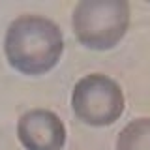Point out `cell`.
<instances>
[{
	"mask_svg": "<svg viewBox=\"0 0 150 150\" xmlns=\"http://www.w3.org/2000/svg\"><path fill=\"white\" fill-rule=\"evenodd\" d=\"M6 58L25 75H41L53 69L64 53V38L51 19L21 15L8 26L4 40Z\"/></svg>",
	"mask_w": 150,
	"mask_h": 150,
	"instance_id": "1",
	"label": "cell"
},
{
	"mask_svg": "<svg viewBox=\"0 0 150 150\" xmlns=\"http://www.w3.org/2000/svg\"><path fill=\"white\" fill-rule=\"evenodd\" d=\"M71 26L84 47L112 49L128 32L129 4L126 0H83L73 9Z\"/></svg>",
	"mask_w": 150,
	"mask_h": 150,
	"instance_id": "2",
	"label": "cell"
},
{
	"mask_svg": "<svg viewBox=\"0 0 150 150\" xmlns=\"http://www.w3.org/2000/svg\"><path fill=\"white\" fill-rule=\"evenodd\" d=\"M124 92L120 84L101 73H90L79 79L71 92V109L88 126H111L124 112Z\"/></svg>",
	"mask_w": 150,
	"mask_h": 150,
	"instance_id": "3",
	"label": "cell"
},
{
	"mask_svg": "<svg viewBox=\"0 0 150 150\" xmlns=\"http://www.w3.org/2000/svg\"><path fill=\"white\" fill-rule=\"evenodd\" d=\"M17 137L26 150H62L66 126L53 111L32 109L19 118Z\"/></svg>",
	"mask_w": 150,
	"mask_h": 150,
	"instance_id": "4",
	"label": "cell"
},
{
	"mask_svg": "<svg viewBox=\"0 0 150 150\" xmlns=\"http://www.w3.org/2000/svg\"><path fill=\"white\" fill-rule=\"evenodd\" d=\"M116 150H150V118L131 120L120 131Z\"/></svg>",
	"mask_w": 150,
	"mask_h": 150,
	"instance_id": "5",
	"label": "cell"
}]
</instances>
